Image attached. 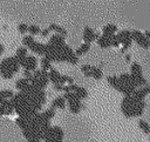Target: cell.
<instances>
[{
  "mask_svg": "<svg viewBox=\"0 0 150 142\" xmlns=\"http://www.w3.org/2000/svg\"><path fill=\"white\" fill-rule=\"evenodd\" d=\"M89 49H90V43H88V42H83L82 45H80V46L75 49V54H76L77 56H81V55L86 54Z\"/></svg>",
  "mask_w": 150,
  "mask_h": 142,
  "instance_id": "e0dca14e",
  "label": "cell"
},
{
  "mask_svg": "<svg viewBox=\"0 0 150 142\" xmlns=\"http://www.w3.org/2000/svg\"><path fill=\"white\" fill-rule=\"evenodd\" d=\"M116 36H117L120 43H122V45L124 46V48H127V47L130 46L131 40H132V38H131V33H130V32H128V31H122V32H120Z\"/></svg>",
  "mask_w": 150,
  "mask_h": 142,
  "instance_id": "ba28073f",
  "label": "cell"
},
{
  "mask_svg": "<svg viewBox=\"0 0 150 142\" xmlns=\"http://www.w3.org/2000/svg\"><path fill=\"white\" fill-rule=\"evenodd\" d=\"M14 96L13 90L11 89H0V103L6 101V100H11Z\"/></svg>",
  "mask_w": 150,
  "mask_h": 142,
  "instance_id": "2e32d148",
  "label": "cell"
},
{
  "mask_svg": "<svg viewBox=\"0 0 150 142\" xmlns=\"http://www.w3.org/2000/svg\"><path fill=\"white\" fill-rule=\"evenodd\" d=\"M4 114H2V110H1V108H0V116H2Z\"/></svg>",
  "mask_w": 150,
  "mask_h": 142,
  "instance_id": "d6a6232c",
  "label": "cell"
},
{
  "mask_svg": "<svg viewBox=\"0 0 150 142\" xmlns=\"http://www.w3.org/2000/svg\"><path fill=\"white\" fill-rule=\"evenodd\" d=\"M49 32H50V29H49V28H45V29H41L40 34H41L43 38H46V36H48V35H49Z\"/></svg>",
  "mask_w": 150,
  "mask_h": 142,
  "instance_id": "f1b7e54d",
  "label": "cell"
},
{
  "mask_svg": "<svg viewBox=\"0 0 150 142\" xmlns=\"http://www.w3.org/2000/svg\"><path fill=\"white\" fill-rule=\"evenodd\" d=\"M66 104H67V101L63 96H57L52 102V107L56 108V109H63V108H66Z\"/></svg>",
  "mask_w": 150,
  "mask_h": 142,
  "instance_id": "9a60e30c",
  "label": "cell"
},
{
  "mask_svg": "<svg viewBox=\"0 0 150 142\" xmlns=\"http://www.w3.org/2000/svg\"><path fill=\"white\" fill-rule=\"evenodd\" d=\"M34 41H35V40H34L33 35H30V34H29V35H26V36L22 39V43H23V46H25L27 49H28V47H29Z\"/></svg>",
  "mask_w": 150,
  "mask_h": 142,
  "instance_id": "603a6c76",
  "label": "cell"
},
{
  "mask_svg": "<svg viewBox=\"0 0 150 142\" xmlns=\"http://www.w3.org/2000/svg\"><path fill=\"white\" fill-rule=\"evenodd\" d=\"M42 115L47 119V120H52L53 117H54V115H55V108H53V107H50V108H48V109H46L43 113H42Z\"/></svg>",
  "mask_w": 150,
  "mask_h": 142,
  "instance_id": "7402d4cb",
  "label": "cell"
},
{
  "mask_svg": "<svg viewBox=\"0 0 150 142\" xmlns=\"http://www.w3.org/2000/svg\"><path fill=\"white\" fill-rule=\"evenodd\" d=\"M81 72L84 76L87 77H90V74H91V66L90 65H82L81 66Z\"/></svg>",
  "mask_w": 150,
  "mask_h": 142,
  "instance_id": "cb8c5ba5",
  "label": "cell"
},
{
  "mask_svg": "<svg viewBox=\"0 0 150 142\" xmlns=\"http://www.w3.org/2000/svg\"><path fill=\"white\" fill-rule=\"evenodd\" d=\"M27 55H28V50H27V48H26V47H19V48L16 49V52H15L14 58L18 60V62H19L20 66H21V63H22L23 60L27 58Z\"/></svg>",
  "mask_w": 150,
  "mask_h": 142,
  "instance_id": "4fadbf2b",
  "label": "cell"
},
{
  "mask_svg": "<svg viewBox=\"0 0 150 142\" xmlns=\"http://www.w3.org/2000/svg\"><path fill=\"white\" fill-rule=\"evenodd\" d=\"M27 94H29V96L34 100V102L40 108H42V106L46 102V93H45V89H39V88H35V87L32 86L30 89H29V92Z\"/></svg>",
  "mask_w": 150,
  "mask_h": 142,
  "instance_id": "5b68a950",
  "label": "cell"
},
{
  "mask_svg": "<svg viewBox=\"0 0 150 142\" xmlns=\"http://www.w3.org/2000/svg\"><path fill=\"white\" fill-rule=\"evenodd\" d=\"M67 104L69 107L70 113H73V114H79L80 110L82 109V102H81V100L70 101V102H67Z\"/></svg>",
  "mask_w": 150,
  "mask_h": 142,
  "instance_id": "5bb4252c",
  "label": "cell"
},
{
  "mask_svg": "<svg viewBox=\"0 0 150 142\" xmlns=\"http://www.w3.org/2000/svg\"><path fill=\"white\" fill-rule=\"evenodd\" d=\"M82 38H83V42H88V43H91L93 41L97 40L98 35L95 33V31L90 27H84L83 29V34H82Z\"/></svg>",
  "mask_w": 150,
  "mask_h": 142,
  "instance_id": "52a82bcc",
  "label": "cell"
},
{
  "mask_svg": "<svg viewBox=\"0 0 150 142\" xmlns=\"http://www.w3.org/2000/svg\"><path fill=\"white\" fill-rule=\"evenodd\" d=\"M30 84L35 88L39 89H45L47 84L49 83V77H48V72L42 70V69H36L33 72V75L30 77Z\"/></svg>",
  "mask_w": 150,
  "mask_h": 142,
  "instance_id": "3957f363",
  "label": "cell"
},
{
  "mask_svg": "<svg viewBox=\"0 0 150 142\" xmlns=\"http://www.w3.org/2000/svg\"><path fill=\"white\" fill-rule=\"evenodd\" d=\"M4 52H5V47H4V45H2V43H0V55H1Z\"/></svg>",
  "mask_w": 150,
  "mask_h": 142,
  "instance_id": "4dcf8cb0",
  "label": "cell"
},
{
  "mask_svg": "<svg viewBox=\"0 0 150 142\" xmlns=\"http://www.w3.org/2000/svg\"><path fill=\"white\" fill-rule=\"evenodd\" d=\"M63 84H53V88L55 89V90H63Z\"/></svg>",
  "mask_w": 150,
  "mask_h": 142,
  "instance_id": "f546056e",
  "label": "cell"
},
{
  "mask_svg": "<svg viewBox=\"0 0 150 142\" xmlns=\"http://www.w3.org/2000/svg\"><path fill=\"white\" fill-rule=\"evenodd\" d=\"M40 32H41V29H40L39 26H36V25H30V26H28V33H29L30 35L40 34Z\"/></svg>",
  "mask_w": 150,
  "mask_h": 142,
  "instance_id": "d4e9b609",
  "label": "cell"
},
{
  "mask_svg": "<svg viewBox=\"0 0 150 142\" xmlns=\"http://www.w3.org/2000/svg\"><path fill=\"white\" fill-rule=\"evenodd\" d=\"M64 137V131L59 126H50L47 130L43 141L45 142H62Z\"/></svg>",
  "mask_w": 150,
  "mask_h": 142,
  "instance_id": "277c9868",
  "label": "cell"
},
{
  "mask_svg": "<svg viewBox=\"0 0 150 142\" xmlns=\"http://www.w3.org/2000/svg\"><path fill=\"white\" fill-rule=\"evenodd\" d=\"M19 68H20V63L14 56L5 58L0 62V75L6 80L12 79L13 75L19 72Z\"/></svg>",
  "mask_w": 150,
  "mask_h": 142,
  "instance_id": "7a4b0ae2",
  "label": "cell"
},
{
  "mask_svg": "<svg viewBox=\"0 0 150 142\" xmlns=\"http://www.w3.org/2000/svg\"><path fill=\"white\" fill-rule=\"evenodd\" d=\"M116 31H117V27H116L115 25H112V23L105 25V26L103 27V34H104V35H109V36L115 35Z\"/></svg>",
  "mask_w": 150,
  "mask_h": 142,
  "instance_id": "ac0fdd59",
  "label": "cell"
},
{
  "mask_svg": "<svg viewBox=\"0 0 150 142\" xmlns=\"http://www.w3.org/2000/svg\"><path fill=\"white\" fill-rule=\"evenodd\" d=\"M50 31H54L55 33H57V34H61V35H63V36H66L67 35V32H66V29L64 28H62L61 26H59V25H55V23H52L49 27H48Z\"/></svg>",
  "mask_w": 150,
  "mask_h": 142,
  "instance_id": "d6986e66",
  "label": "cell"
},
{
  "mask_svg": "<svg viewBox=\"0 0 150 142\" xmlns=\"http://www.w3.org/2000/svg\"><path fill=\"white\" fill-rule=\"evenodd\" d=\"M28 142H41V140H40V138H35V140H30V141H28Z\"/></svg>",
  "mask_w": 150,
  "mask_h": 142,
  "instance_id": "1f68e13d",
  "label": "cell"
},
{
  "mask_svg": "<svg viewBox=\"0 0 150 142\" xmlns=\"http://www.w3.org/2000/svg\"><path fill=\"white\" fill-rule=\"evenodd\" d=\"M0 108H1L4 115H9V114H12V113L14 111V106H13L12 99L1 102V103H0Z\"/></svg>",
  "mask_w": 150,
  "mask_h": 142,
  "instance_id": "8fae6325",
  "label": "cell"
},
{
  "mask_svg": "<svg viewBox=\"0 0 150 142\" xmlns=\"http://www.w3.org/2000/svg\"><path fill=\"white\" fill-rule=\"evenodd\" d=\"M64 39H66V36L55 33V34H53V35L49 38L48 43H50V45H53V46H55V47H62L63 45H66V40H64Z\"/></svg>",
  "mask_w": 150,
  "mask_h": 142,
  "instance_id": "30bf717a",
  "label": "cell"
},
{
  "mask_svg": "<svg viewBox=\"0 0 150 142\" xmlns=\"http://www.w3.org/2000/svg\"><path fill=\"white\" fill-rule=\"evenodd\" d=\"M52 61H49L47 58H42V60H41V69L42 70H46V72H49L53 67H52Z\"/></svg>",
  "mask_w": 150,
  "mask_h": 142,
  "instance_id": "ffe728a7",
  "label": "cell"
},
{
  "mask_svg": "<svg viewBox=\"0 0 150 142\" xmlns=\"http://www.w3.org/2000/svg\"><path fill=\"white\" fill-rule=\"evenodd\" d=\"M32 75H33V72H30V70H27V69H25V70H23V77H26V79L30 80Z\"/></svg>",
  "mask_w": 150,
  "mask_h": 142,
  "instance_id": "83f0119b",
  "label": "cell"
},
{
  "mask_svg": "<svg viewBox=\"0 0 150 142\" xmlns=\"http://www.w3.org/2000/svg\"><path fill=\"white\" fill-rule=\"evenodd\" d=\"M28 49L32 50L34 54H38V55H43L45 54V45L41 43V42H38V41H34L28 47Z\"/></svg>",
  "mask_w": 150,
  "mask_h": 142,
  "instance_id": "7c38bea8",
  "label": "cell"
},
{
  "mask_svg": "<svg viewBox=\"0 0 150 142\" xmlns=\"http://www.w3.org/2000/svg\"><path fill=\"white\" fill-rule=\"evenodd\" d=\"M21 66H22L25 69H27V70L34 72V70H36V68H38V60H36V58L33 56V55H27V58L23 60V62L21 63Z\"/></svg>",
  "mask_w": 150,
  "mask_h": 142,
  "instance_id": "8992f818",
  "label": "cell"
},
{
  "mask_svg": "<svg viewBox=\"0 0 150 142\" xmlns=\"http://www.w3.org/2000/svg\"><path fill=\"white\" fill-rule=\"evenodd\" d=\"M102 75H103V73H102V70H101L98 67H93V66H91V74H90V77H93V79H95V80H100V79L102 77Z\"/></svg>",
  "mask_w": 150,
  "mask_h": 142,
  "instance_id": "44dd1931",
  "label": "cell"
},
{
  "mask_svg": "<svg viewBox=\"0 0 150 142\" xmlns=\"http://www.w3.org/2000/svg\"><path fill=\"white\" fill-rule=\"evenodd\" d=\"M18 31L21 33V34H25L28 32V25L26 23H19L18 25Z\"/></svg>",
  "mask_w": 150,
  "mask_h": 142,
  "instance_id": "4316f807",
  "label": "cell"
},
{
  "mask_svg": "<svg viewBox=\"0 0 150 142\" xmlns=\"http://www.w3.org/2000/svg\"><path fill=\"white\" fill-rule=\"evenodd\" d=\"M67 62H68V63H70V65H76V63L79 62V56L75 54V52H74V53L68 58Z\"/></svg>",
  "mask_w": 150,
  "mask_h": 142,
  "instance_id": "484cf974",
  "label": "cell"
},
{
  "mask_svg": "<svg viewBox=\"0 0 150 142\" xmlns=\"http://www.w3.org/2000/svg\"><path fill=\"white\" fill-rule=\"evenodd\" d=\"M15 87L19 92L21 93H28L32 84H30V81L26 77H22V79H19L16 82H15Z\"/></svg>",
  "mask_w": 150,
  "mask_h": 142,
  "instance_id": "9c48e42d",
  "label": "cell"
},
{
  "mask_svg": "<svg viewBox=\"0 0 150 142\" xmlns=\"http://www.w3.org/2000/svg\"><path fill=\"white\" fill-rule=\"evenodd\" d=\"M12 102L14 106V111H16L19 116L29 117L41 109L27 93L19 92L18 94H14V96L12 97Z\"/></svg>",
  "mask_w": 150,
  "mask_h": 142,
  "instance_id": "6da1fadb",
  "label": "cell"
}]
</instances>
